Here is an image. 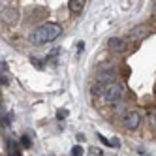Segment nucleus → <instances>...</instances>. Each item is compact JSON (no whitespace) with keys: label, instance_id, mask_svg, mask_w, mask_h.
<instances>
[{"label":"nucleus","instance_id":"obj_7","mask_svg":"<svg viewBox=\"0 0 156 156\" xmlns=\"http://www.w3.org/2000/svg\"><path fill=\"white\" fill-rule=\"evenodd\" d=\"M68 8H70V12L72 13H81L83 9H85V0H68Z\"/></svg>","mask_w":156,"mask_h":156},{"label":"nucleus","instance_id":"obj_13","mask_svg":"<svg viewBox=\"0 0 156 156\" xmlns=\"http://www.w3.org/2000/svg\"><path fill=\"white\" fill-rule=\"evenodd\" d=\"M66 117H68V111H66V109H60L58 113H57V119H58V120H62V119H66Z\"/></svg>","mask_w":156,"mask_h":156},{"label":"nucleus","instance_id":"obj_10","mask_svg":"<svg viewBox=\"0 0 156 156\" xmlns=\"http://www.w3.org/2000/svg\"><path fill=\"white\" fill-rule=\"evenodd\" d=\"M83 147L81 145H75V147H72V156H83Z\"/></svg>","mask_w":156,"mask_h":156},{"label":"nucleus","instance_id":"obj_8","mask_svg":"<svg viewBox=\"0 0 156 156\" xmlns=\"http://www.w3.org/2000/svg\"><path fill=\"white\" fill-rule=\"evenodd\" d=\"M149 34V27H145V25H141V27H136V28H132V32H130V36L133 38V40H137V38H143V36H147Z\"/></svg>","mask_w":156,"mask_h":156},{"label":"nucleus","instance_id":"obj_16","mask_svg":"<svg viewBox=\"0 0 156 156\" xmlns=\"http://www.w3.org/2000/svg\"><path fill=\"white\" fill-rule=\"evenodd\" d=\"M83 47H85V43H83V41H79V43H77V51H79V53L83 51Z\"/></svg>","mask_w":156,"mask_h":156},{"label":"nucleus","instance_id":"obj_15","mask_svg":"<svg viewBox=\"0 0 156 156\" xmlns=\"http://www.w3.org/2000/svg\"><path fill=\"white\" fill-rule=\"evenodd\" d=\"M111 147H115V149H119V147H120V141H119L117 137H113V139H111Z\"/></svg>","mask_w":156,"mask_h":156},{"label":"nucleus","instance_id":"obj_17","mask_svg":"<svg viewBox=\"0 0 156 156\" xmlns=\"http://www.w3.org/2000/svg\"><path fill=\"white\" fill-rule=\"evenodd\" d=\"M0 79H2V85H8V83H9V81H8V77H6L4 73H2V77H0Z\"/></svg>","mask_w":156,"mask_h":156},{"label":"nucleus","instance_id":"obj_19","mask_svg":"<svg viewBox=\"0 0 156 156\" xmlns=\"http://www.w3.org/2000/svg\"><path fill=\"white\" fill-rule=\"evenodd\" d=\"M154 13H156V8H154Z\"/></svg>","mask_w":156,"mask_h":156},{"label":"nucleus","instance_id":"obj_6","mask_svg":"<svg viewBox=\"0 0 156 156\" xmlns=\"http://www.w3.org/2000/svg\"><path fill=\"white\" fill-rule=\"evenodd\" d=\"M2 19L6 21L8 25H13V23H17V21H19V12H17L15 8H12V6H9V8H4Z\"/></svg>","mask_w":156,"mask_h":156},{"label":"nucleus","instance_id":"obj_12","mask_svg":"<svg viewBox=\"0 0 156 156\" xmlns=\"http://www.w3.org/2000/svg\"><path fill=\"white\" fill-rule=\"evenodd\" d=\"M21 145H23L25 149L30 147V139H28V136H23V137H21Z\"/></svg>","mask_w":156,"mask_h":156},{"label":"nucleus","instance_id":"obj_5","mask_svg":"<svg viewBox=\"0 0 156 156\" xmlns=\"http://www.w3.org/2000/svg\"><path fill=\"white\" fill-rule=\"evenodd\" d=\"M107 47H109V51H113V53H122L126 49V41L122 40V38H109V41H107Z\"/></svg>","mask_w":156,"mask_h":156},{"label":"nucleus","instance_id":"obj_2","mask_svg":"<svg viewBox=\"0 0 156 156\" xmlns=\"http://www.w3.org/2000/svg\"><path fill=\"white\" fill-rule=\"evenodd\" d=\"M122 94H124V88H122L120 83H107L102 98L107 104H115V102H119V100L122 98Z\"/></svg>","mask_w":156,"mask_h":156},{"label":"nucleus","instance_id":"obj_14","mask_svg":"<svg viewBox=\"0 0 156 156\" xmlns=\"http://www.w3.org/2000/svg\"><path fill=\"white\" fill-rule=\"evenodd\" d=\"M90 154H96V156H102L104 152H102V149H98V147H92V149H90Z\"/></svg>","mask_w":156,"mask_h":156},{"label":"nucleus","instance_id":"obj_4","mask_svg":"<svg viewBox=\"0 0 156 156\" xmlns=\"http://www.w3.org/2000/svg\"><path fill=\"white\" fill-rule=\"evenodd\" d=\"M139 122H141V117L137 111H128L124 119H122V126L128 130H136V128H139Z\"/></svg>","mask_w":156,"mask_h":156},{"label":"nucleus","instance_id":"obj_18","mask_svg":"<svg viewBox=\"0 0 156 156\" xmlns=\"http://www.w3.org/2000/svg\"><path fill=\"white\" fill-rule=\"evenodd\" d=\"M77 141H85V136H83V133H77Z\"/></svg>","mask_w":156,"mask_h":156},{"label":"nucleus","instance_id":"obj_1","mask_svg":"<svg viewBox=\"0 0 156 156\" xmlns=\"http://www.w3.org/2000/svg\"><path fill=\"white\" fill-rule=\"evenodd\" d=\"M60 34H62V27L58 23H43L41 27H38L32 32V43L34 45H43V43L57 40Z\"/></svg>","mask_w":156,"mask_h":156},{"label":"nucleus","instance_id":"obj_11","mask_svg":"<svg viewBox=\"0 0 156 156\" xmlns=\"http://www.w3.org/2000/svg\"><path fill=\"white\" fill-rule=\"evenodd\" d=\"M149 122H151L152 128L156 126V109H151V111H149Z\"/></svg>","mask_w":156,"mask_h":156},{"label":"nucleus","instance_id":"obj_3","mask_svg":"<svg viewBox=\"0 0 156 156\" xmlns=\"http://www.w3.org/2000/svg\"><path fill=\"white\" fill-rule=\"evenodd\" d=\"M115 79H117V73L113 70V66H104V68L98 70V81L100 83L107 85V83H115Z\"/></svg>","mask_w":156,"mask_h":156},{"label":"nucleus","instance_id":"obj_9","mask_svg":"<svg viewBox=\"0 0 156 156\" xmlns=\"http://www.w3.org/2000/svg\"><path fill=\"white\" fill-rule=\"evenodd\" d=\"M104 90H105V85L98 81V83L90 88V94H92V96H104Z\"/></svg>","mask_w":156,"mask_h":156}]
</instances>
